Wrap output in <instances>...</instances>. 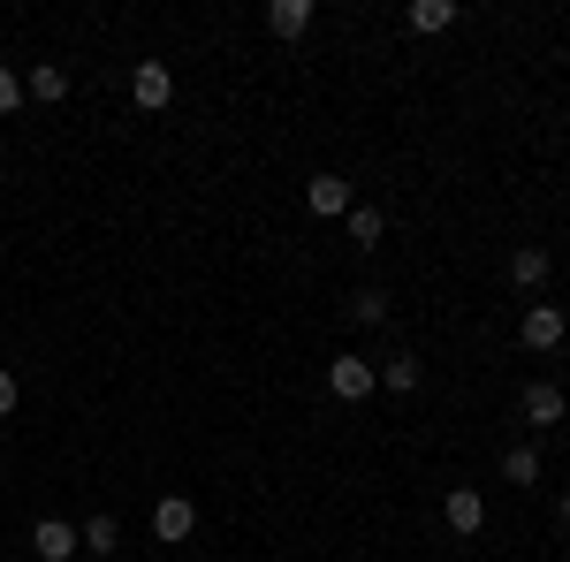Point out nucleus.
<instances>
[{
	"instance_id": "f8f14e48",
	"label": "nucleus",
	"mask_w": 570,
	"mask_h": 562,
	"mask_svg": "<svg viewBox=\"0 0 570 562\" xmlns=\"http://www.w3.org/2000/svg\"><path fill=\"white\" fill-rule=\"evenodd\" d=\"M77 540H85V555H122V524H115V517H85V524H77Z\"/></svg>"
},
{
	"instance_id": "f03ea898",
	"label": "nucleus",
	"mask_w": 570,
	"mask_h": 562,
	"mask_svg": "<svg viewBox=\"0 0 570 562\" xmlns=\"http://www.w3.org/2000/svg\"><path fill=\"white\" fill-rule=\"evenodd\" d=\"M327 388L343 395V403H365V395L381 388V365H365V357H335V365H327Z\"/></svg>"
},
{
	"instance_id": "4468645a",
	"label": "nucleus",
	"mask_w": 570,
	"mask_h": 562,
	"mask_svg": "<svg viewBox=\"0 0 570 562\" xmlns=\"http://www.w3.org/2000/svg\"><path fill=\"white\" fill-rule=\"evenodd\" d=\"M343 228H351V244H365V252H373L389 220H381V206H351V214H343Z\"/></svg>"
},
{
	"instance_id": "dca6fc26",
	"label": "nucleus",
	"mask_w": 570,
	"mask_h": 562,
	"mask_svg": "<svg viewBox=\"0 0 570 562\" xmlns=\"http://www.w3.org/2000/svg\"><path fill=\"white\" fill-rule=\"evenodd\" d=\"M502 479H510V486H540V448H510V456H502Z\"/></svg>"
},
{
	"instance_id": "f257e3e1",
	"label": "nucleus",
	"mask_w": 570,
	"mask_h": 562,
	"mask_svg": "<svg viewBox=\"0 0 570 562\" xmlns=\"http://www.w3.org/2000/svg\"><path fill=\"white\" fill-rule=\"evenodd\" d=\"M130 99L145 107V115H160V107L176 99V69H168V61H137L130 69Z\"/></svg>"
},
{
	"instance_id": "0eeeda50",
	"label": "nucleus",
	"mask_w": 570,
	"mask_h": 562,
	"mask_svg": "<svg viewBox=\"0 0 570 562\" xmlns=\"http://www.w3.org/2000/svg\"><path fill=\"white\" fill-rule=\"evenodd\" d=\"M305 206L320 220H343V214H351V183H343V175H312V183H305Z\"/></svg>"
},
{
	"instance_id": "6e6552de",
	"label": "nucleus",
	"mask_w": 570,
	"mask_h": 562,
	"mask_svg": "<svg viewBox=\"0 0 570 562\" xmlns=\"http://www.w3.org/2000/svg\"><path fill=\"white\" fill-rule=\"evenodd\" d=\"M563 388H556V381H532L525 388V426H563Z\"/></svg>"
},
{
	"instance_id": "423d86ee",
	"label": "nucleus",
	"mask_w": 570,
	"mask_h": 562,
	"mask_svg": "<svg viewBox=\"0 0 570 562\" xmlns=\"http://www.w3.org/2000/svg\"><path fill=\"white\" fill-rule=\"evenodd\" d=\"M31 555H39V562H69V555H85V540H77V524L46 517L39 532H31Z\"/></svg>"
},
{
	"instance_id": "a211bd4d",
	"label": "nucleus",
	"mask_w": 570,
	"mask_h": 562,
	"mask_svg": "<svg viewBox=\"0 0 570 562\" xmlns=\"http://www.w3.org/2000/svg\"><path fill=\"white\" fill-rule=\"evenodd\" d=\"M16 107H23V77H16V69H8V61H0V122H8V115H16Z\"/></svg>"
},
{
	"instance_id": "9d476101",
	"label": "nucleus",
	"mask_w": 570,
	"mask_h": 562,
	"mask_svg": "<svg viewBox=\"0 0 570 562\" xmlns=\"http://www.w3.org/2000/svg\"><path fill=\"white\" fill-rule=\"evenodd\" d=\"M548 274H556V266H548L540 244H518V252H510V282H518V289H548Z\"/></svg>"
},
{
	"instance_id": "39448f33",
	"label": "nucleus",
	"mask_w": 570,
	"mask_h": 562,
	"mask_svg": "<svg viewBox=\"0 0 570 562\" xmlns=\"http://www.w3.org/2000/svg\"><path fill=\"white\" fill-rule=\"evenodd\" d=\"M441 517H449V532H464V540H472V532L487 524V494H480V486H449Z\"/></svg>"
},
{
	"instance_id": "f3484780",
	"label": "nucleus",
	"mask_w": 570,
	"mask_h": 562,
	"mask_svg": "<svg viewBox=\"0 0 570 562\" xmlns=\"http://www.w3.org/2000/svg\"><path fill=\"white\" fill-rule=\"evenodd\" d=\"M351 319H357V327H381V319H389V297H381V289H357V297H351Z\"/></svg>"
},
{
	"instance_id": "aec40b11",
	"label": "nucleus",
	"mask_w": 570,
	"mask_h": 562,
	"mask_svg": "<svg viewBox=\"0 0 570 562\" xmlns=\"http://www.w3.org/2000/svg\"><path fill=\"white\" fill-rule=\"evenodd\" d=\"M563 524H570V494H563Z\"/></svg>"
},
{
	"instance_id": "2eb2a0df",
	"label": "nucleus",
	"mask_w": 570,
	"mask_h": 562,
	"mask_svg": "<svg viewBox=\"0 0 570 562\" xmlns=\"http://www.w3.org/2000/svg\"><path fill=\"white\" fill-rule=\"evenodd\" d=\"M419 381H426V365H419V357H389V365H381V388H395V395H411Z\"/></svg>"
},
{
	"instance_id": "7ed1b4c3",
	"label": "nucleus",
	"mask_w": 570,
	"mask_h": 562,
	"mask_svg": "<svg viewBox=\"0 0 570 562\" xmlns=\"http://www.w3.org/2000/svg\"><path fill=\"white\" fill-rule=\"evenodd\" d=\"M153 532H160L168 548L190 540V532H198V502H190V494H160V502H153Z\"/></svg>"
},
{
	"instance_id": "20e7f679",
	"label": "nucleus",
	"mask_w": 570,
	"mask_h": 562,
	"mask_svg": "<svg viewBox=\"0 0 570 562\" xmlns=\"http://www.w3.org/2000/svg\"><path fill=\"white\" fill-rule=\"evenodd\" d=\"M518 335H525V349H556L570 335L563 304H525V327H518Z\"/></svg>"
},
{
	"instance_id": "6ab92c4d",
	"label": "nucleus",
	"mask_w": 570,
	"mask_h": 562,
	"mask_svg": "<svg viewBox=\"0 0 570 562\" xmlns=\"http://www.w3.org/2000/svg\"><path fill=\"white\" fill-rule=\"evenodd\" d=\"M16 395H23V388H16V373H8V365H0V418H8V411H16Z\"/></svg>"
},
{
	"instance_id": "9b49d317",
	"label": "nucleus",
	"mask_w": 570,
	"mask_h": 562,
	"mask_svg": "<svg viewBox=\"0 0 570 562\" xmlns=\"http://www.w3.org/2000/svg\"><path fill=\"white\" fill-rule=\"evenodd\" d=\"M403 23H411L419 39H434V31L456 23V0H411V8H403Z\"/></svg>"
},
{
	"instance_id": "1a4fd4ad",
	"label": "nucleus",
	"mask_w": 570,
	"mask_h": 562,
	"mask_svg": "<svg viewBox=\"0 0 570 562\" xmlns=\"http://www.w3.org/2000/svg\"><path fill=\"white\" fill-rule=\"evenodd\" d=\"M312 16H320L312 0H274V8H266V31H274V39H305Z\"/></svg>"
},
{
	"instance_id": "ddd939ff",
	"label": "nucleus",
	"mask_w": 570,
	"mask_h": 562,
	"mask_svg": "<svg viewBox=\"0 0 570 562\" xmlns=\"http://www.w3.org/2000/svg\"><path fill=\"white\" fill-rule=\"evenodd\" d=\"M61 91H69V69H61V61H39V69L23 77V99H46V107H53Z\"/></svg>"
}]
</instances>
